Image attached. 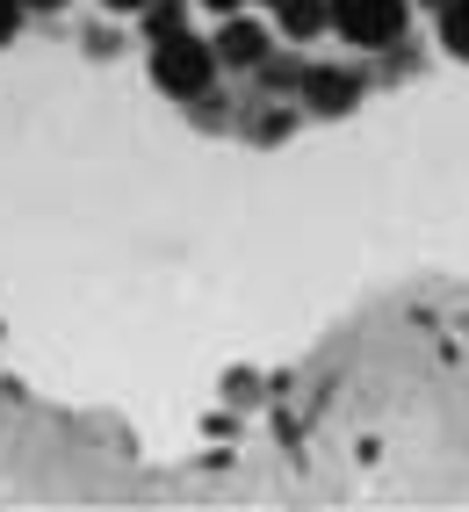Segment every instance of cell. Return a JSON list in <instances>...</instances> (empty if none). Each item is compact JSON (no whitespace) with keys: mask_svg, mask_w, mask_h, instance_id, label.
<instances>
[{"mask_svg":"<svg viewBox=\"0 0 469 512\" xmlns=\"http://www.w3.org/2000/svg\"><path fill=\"white\" fill-rule=\"evenodd\" d=\"M152 80H159V94H174V101H203L210 94V80H217V51L203 44V37H159L152 44Z\"/></svg>","mask_w":469,"mask_h":512,"instance_id":"obj_1","label":"cell"},{"mask_svg":"<svg viewBox=\"0 0 469 512\" xmlns=\"http://www.w3.org/2000/svg\"><path fill=\"white\" fill-rule=\"evenodd\" d=\"M260 8H282V0H260Z\"/></svg>","mask_w":469,"mask_h":512,"instance_id":"obj_12","label":"cell"},{"mask_svg":"<svg viewBox=\"0 0 469 512\" xmlns=\"http://www.w3.org/2000/svg\"><path fill=\"white\" fill-rule=\"evenodd\" d=\"M210 51H217V65H267V29L260 22H224Z\"/></svg>","mask_w":469,"mask_h":512,"instance_id":"obj_4","label":"cell"},{"mask_svg":"<svg viewBox=\"0 0 469 512\" xmlns=\"http://www.w3.org/2000/svg\"><path fill=\"white\" fill-rule=\"evenodd\" d=\"M304 101L318 116H347L361 101V73H354V65H311V73H304Z\"/></svg>","mask_w":469,"mask_h":512,"instance_id":"obj_3","label":"cell"},{"mask_svg":"<svg viewBox=\"0 0 469 512\" xmlns=\"http://www.w3.org/2000/svg\"><path fill=\"white\" fill-rule=\"evenodd\" d=\"M441 44L469 58V0H441Z\"/></svg>","mask_w":469,"mask_h":512,"instance_id":"obj_7","label":"cell"},{"mask_svg":"<svg viewBox=\"0 0 469 512\" xmlns=\"http://www.w3.org/2000/svg\"><path fill=\"white\" fill-rule=\"evenodd\" d=\"M332 29L361 51H390L405 37V0H332Z\"/></svg>","mask_w":469,"mask_h":512,"instance_id":"obj_2","label":"cell"},{"mask_svg":"<svg viewBox=\"0 0 469 512\" xmlns=\"http://www.w3.org/2000/svg\"><path fill=\"white\" fill-rule=\"evenodd\" d=\"M282 37H296V44H311L318 29H332V0H282Z\"/></svg>","mask_w":469,"mask_h":512,"instance_id":"obj_5","label":"cell"},{"mask_svg":"<svg viewBox=\"0 0 469 512\" xmlns=\"http://www.w3.org/2000/svg\"><path fill=\"white\" fill-rule=\"evenodd\" d=\"M203 8H217V15H231V8H239V0H203Z\"/></svg>","mask_w":469,"mask_h":512,"instance_id":"obj_10","label":"cell"},{"mask_svg":"<svg viewBox=\"0 0 469 512\" xmlns=\"http://www.w3.org/2000/svg\"><path fill=\"white\" fill-rule=\"evenodd\" d=\"M15 29H22V0H0V44H8Z\"/></svg>","mask_w":469,"mask_h":512,"instance_id":"obj_8","label":"cell"},{"mask_svg":"<svg viewBox=\"0 0 469 512\" xmlns=\"http://www.w3.org/2000/svg\"><path fill=\"white\" fill-rule=\"evenodd\" d=\"M188 29V0H145V37H181Z\"/></svg>","mask_w":469,"mask_h":512,"instance_id":"obj_6","label":"cell"},{"mask_svg":"<svg viewBox=\"0 0 469 512\" xmlns=\"http://www.w3.org/2000/svg\"><path fill=\"white\" fill-rule=\"evenodd\" d=\"M51 8H65V0H22V15H51Z\"/></svg>","mask_w":469,"mask_h":512,"instance_id":"obj_9","label":"cell"},{"mask_svg":"<svg viewBox=\"0 0 469 512\" xmlns=\"http://www.w3.org/2000/svg\"><path fill=\"white\" fill-rule=\"evenodd\" d=\"M109 8H145V0H109Z\"/></svg>","mask_w":469,"mask_h":512,"instance_id":"obj_11","label":"cell"}]
</instances>
